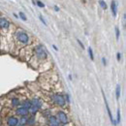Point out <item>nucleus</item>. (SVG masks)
I'll list each match as a JSON object with an SVG mask.
<instances>
[{
  "label": "nucleus",
  "mask_w": 126,
  "mask_h": 126,
  "mask_svg": "<svg viewBox=\"0 0 126 126\" xmlns=\"http://www.w3.org/2000/svg\"><path fill=\"white\" fill-rule=\"evenodd\" d=\"M31 101V107L29 109V114L30 115H34L39 112V110L42 108V102L39 98H33Z\"/></svg>",
  "instance_id": "obj_1"
},
{
  "label": "nucleus",
  "mask_w": 126,
  "mask_h": 126,
  "mask_svg": "<svg viewBox=\"0 0 126 126\" xmlns=\"http://www.w3.org/2000/svg\"><path fill=\"white\" fill-rule=\"evenodd\" d=\"M52 102H54L55 105H57L58 107H61V108H64L66 106V101H65V98H64V95L62 94H59V93H54L52 94L50 96Z\"/></svg>",
  "instance_id": "obj_2"
},
{
  "label": "nucleus",
  "mask_w": 126,
  "mask_h": 126,
  "mask_svg": "<svg viewBox=\"0 0 126 126\" xmlns=\"http://www.w3.org/2000/svg\"><path fill=\"white\" fill-rule=\"evenodd\" d=\"M56 118L57 120L59 121V123L61 125H66L69 123V117H68V115L65 112H63V111H58L56 112Z\"/></svg>",
  "instance_id": "obj_3"
},
{
  "label": "nucleus",
  "mask_w": 126,
  "mask_h": 126,
  "mask_svg": "<svg viewBox=\"0 0 126 126\" xmlns=\"http://www.w3.org/2000/svg\"><path fill=\"white\" fill-rule=\"evenodd\" d=\"M35 54H36V56L40 59H46L48 57V54L45 50V48L42 46V45H38L36 48H35Z\"/></svg>",
  "instance_id": "obj_4"
},
{
  "label": "nucleus",
  "mask_w": 126,
  "mask_h": 126,
  "mask_svg": "<svg viewBox=\"0 0 126 126\" xmlns=\"http://www.w3.org/2000/svg\"><path fill=\"white\" fill-rule=\"evenodd\" d=\"M17 39L18 42H20L22 44H28L29 43V36L27 35V33H25L24 31H18L17 32Z\"/></svg>",
  "instance_id": "obj_5"
},
{
  "label": "nucleus",
  "mask_w": 126,
  "mask_h": 126,
  "mask_svg": "<svg viewBox=\"0 0 126 126\" xmlns=\"http://www.w3.org/2000/svg\"><path fill=\"white\" fill-rule=\"evenodd\" d=\"M102 94H103V97H104V102H105V105H106L107 112H108V114H109V117H110V119H111V122H112V125H117V122H115V120L112 118V112H111V110H110L109 103H108V101H107V99H106V96H105V93H104V91H102Z\"/></svg>",
  "instance_id": "obj_6"
},
{
  "label": "nucleus",
  "mask_w": 126,
  "mask_h": 126,
  "mask_svg": "<svg viewBox=\"0 0 126 126\" xmlns=\"http://www.w3.org/2000/svg\"><path fill=\"white\" fill-rule=\"evenodd\" d=\"M7 126H18V118L14 117V115H10L6 119Z\"/></svg>",
  "instance_id": "obj_7"
},
{
  "label": "nucleus",
  "mask_w": 126,
  "mask_h": 126,
  "mask_svg": "<svg viewBox=\"0 0 126 126\" xmlns=\"http://www.w3.org/2000/svg\"><path fill=\"white\" fill-rule=\"evenodd\" d=\"M48 125L49 126H60L59 121L57 120L55 115H50L48 117Z\"/></svg>",
  "instance_id": "obj_8"
},
{
  "label": "nucleus",
  "mask_w": 126,
  "mask_h": 126,
  "mask_svg": "<svg viewBox=\"0 0 126 126\" xmlns=\"http://www.w3.org/2000/svg\"><path fill=\"white\" fill-rule=\"evenodd\" d=\"M16 113L19 117H27L29 114V111L26 110L25 108L22 107V106H18L17 109H16Z\"/></svg>",
  "instance_id": "obj_9"
},
{
  "label": "nucleus",
  "mask_w": 126,
  "mask_h": 126,
  "mask_svg": "<svg viewBox=\"0 0 126 126\" xmlns=\"http://www.w3.org/2000/svg\"><path fill=\"white\" fill-rule=\"evenodd\" d=\"M9 26H10L9 20L5 18H0V27L2 29H8Z\"/></svg>",
  "instance_id": "obj_10"
},
{
  "label": "nucleus",
  "mask_w": 126,
  "mask_h": 126,
  "mask_svg": "<svg viewBox=\"0 0 126 126\" xmlns=\"http://www.w3.org/2000/svg\"><path fill=\"white\" fill-rule=\"evenodd\" d=\"M111 9H112V16L115 18L117 17V2L112 0V3H111Z\"/></svg>",
  "instance_id": "obj_11"
},
{
  "label": "nucleus",
  "mask_w": 126,
  "mask_h": 126,
  "mask_svg": "<svg viewBox=\"0 0 126 126\" xmlns=\"http://www.w3.org/2000/svg\"><path fill=\"white\" fill-rule=\"evenodd\" d=\"M19 104H20V101L18 97H13L11 99V106L13 108H18L19 106Z\"/></svg>",
  "instance_id": "obj_12"
},
{
  "label": "nucleus",
  "mask_w": 126,
  "mask_h": 126,
  "mask_svg": "<svg viewBox=\"0 0 126 126\" xmlns=\"http://www.w3.org/2000/svg\"><path fill=\"white\" fill-rule=\"evenodd\" d=\"M35 124H36V118H35L34 115H30V117H27V124L26 125H28V126H33Z\"/></svg>",
  "instance_id": "obj_13"
},
{
  "label": "nucleus",
  "mask_w": 126,
  "mask_h": 126,
  "mask_svg": "<svg viewBox=\"0 0 126 126\" xmlns=\"http://www.w3.org/2000/svg\"><path fill=\"white\" fill-rule=\"evenodd\" d=\"M22 107H23V108H25L26 110L29 111V109H30V107H31V101L28 100V99L23 100L22 103Z\"/></svg>",
  "instance_id": "obj_14"
},
{
  "label": "nucleus",
  "mask_w": 126,
  "mask_h": 126,
  "mask_svg": "<svg viewBox=\"0 0 126 126\" xmlns=\"http://www.w3.org/2000/svg\"><path fill=\"white\" fill-rule=\"evenodd\" d=\"M18 124H20L19 126H24L27 124V117H20V118L18 119Z\"/></svg>",
  "instance_id": "obj_15"
},
{
  "label": "nucleus",
  "mask_w": 126,
  "mask_h": 126,
  "mask_svg": "<svg viewBox=\"0 0 126 126\" xmlns=\"http://www.w3.org/2000/svg\"><path fill=\"white\" fill-rule=\"evenodd\" d=\"M120 92H121V87L119 85L117 86V88H115V96H117V99H119L120 97Z\"/></svg>",
  "instance_id": "obj_16"
},
{
  "label": "nucleus",
  "mask_w": 126,
  "mask_h": 126,
  "mask_svg": "<svg viewBox=\"0 0 126 126\" xmlns=\"http://www.w3.org/2000/svg\"><path fill=\"white\" fill-rule=\"evenodd\" d=\"M120 121H121V117H120V110L119 109H117V124H118V123H120Z\"/></svg>",
  "instance_id": "obj_17"
},
{
  "label": "nucleus",
  "mask_w": 126,
  "mask_h": 126,
  "mask_svg": "<svg viewBox=\"0 0 126 126\" xmlns=\"http://www.w3.org/2000/svg\"><path fill=\"white\" fill-rule=\"evenodd\" d=\"M99 5L102 7V9H104V10H106L107 9V4H106V2L104 1V0H99Z\"/></svg>",
  "instance_id": "obj_18"
},
{
  "label": "nucleus",
  "mask_w": 126,
  "mask_h": 126,
  "mask_svg": "<svg viewBox=\"0 0 126 126\" xmlns=\"http://www.w3.org/2000/svg\"><path fill=\"white\" fill-rule=\"evenodd\" d=\"M88 54H89V57H90V59L91 60H94V54H93V50H92V49L89 47L88 48Z\"/></svg>",
  "instance_id": "obj_19"
},
{
  "label": "nucleus",
  "mask_w": 126,
  "mask_h": 126,
  "mask_svg": "<svg viewBox=\"0 0 126 126\" xmlns=\"http://www.w3.org/2000/svg\"><path fill=\"white\" fill-rule=\"evenodd\" d=\"M114 30H115V36H117V40H118V39H119V36H120V31H119V28H118L117 26H115Z\"/></svg>",
  "instance_id": "obj_20"
},
{
  "label": "nucleus",
  "mask_w": 126,
  "mask_h": 126,
  "mask_svg": "<svg viewBox=\"0 0 126 126\" xmlns=\"http://www.w3.org/2000/svg\"><path fill=\"white\" fill-rule=\"evenodd\" d=\"M18 16H19V18H22V20H23V22H26V16L24 15V13H22V12H19V14H18Z\"/></svg>",
  "instance_id": "obj_21"
},
{
  "label": "nucleus",
  "mask_w": 126,
  "mask_h": 126,
  "mask_svg": "<svg viewBox=\"0 0 126 126\" xmlns=\"http://www.w3.org/2000/svg\"><path fill=\"white\" fill-rule=\"evenodd\" d=\"M43 115H44V117H50V115H51V112H50V111H45V112H43Z\"/></svg>",
  "instance_id": "obj_22"
},
{
  "label": "nucleus",
  "mask_w": 126,
  "mask_h": 126,
  "mask_svg": "<svg viewBox=\"0 0 126 126\" xmlns=\"http://www.w3.org/2000/svg\"><path fill=\"white\" fill-rule=\"evenodd\" d=\"M36 4H37L40 8H44V7H45V4L42 2V1H40V0H37V1H36Z\"/></svg>",
  "instance_id": "obj_23"
},
{
  "label": "nucleus",
  "mask_w": 126,
  "mask_h": 126,
  "mask_svg": "<svg viewBox=\"0 0 126 126\" xmlns=\"http://www.w3.org/2000/svg\"><path fill=\"white\" fill-rule=\"evenodd\" d=\"M77 42H78V43H79V45H80V47L82 49V50H85V46H83V44L81 43V41L80 40V39H77Z\"/></svg>",
  "instance_id": "obj_24"
},
{
  "label": "nucleus",
  "mask_w": 126,
  "mask_h": 126,
  "mask_svg": "<svg viewBox=\"0 0 126 126\" xmlns=\"http://www.w3.org/2000/svg\"><path fill=\"white\" fill-rule=\"evenodd\" d=\"M64 98H65V101L69 104V103H70V96H69V94H65V95H64Z\"/></svg>",
  "instance_id": "obj_25"
},
{
  "label": "nucleus",
  "mask_w": 126,
  "mask_h": 126,
  "mask_svg": "<svg viewBox=\"0 0 126 126\" xmlns=\"http://www.w3.org/2000/svg\"><path fill=\"white\" fill-rule=\"evenodd\" d=\"M39 18H40V20H41V22H43L45 25H47V22H46V20L44 19V18H43V17H42V16H39Z\"/></svg>",
  "instance_id": "obj_26"
},
{
  "label": "nucleus",
  "mask_w": 126,
  "mask_h": 126,
  "mask_svg": "<svg viewBox=\"0 0 126 126\" xmlns=\"http://www.w3.org/2000/svg\"><path fill=\"white\" fill-rule=\"evenodd\" d=\"M102 63H103L104 66L107 65V61H106V58H105V57H102Z\"/></svg>",
  "instance_id": "obj_27"
},
{
  "label": "nucleus",
  "mask_w": 126,
  "mask_h": 126,
  "mask_svg": "<svg viewBox=\"0 0 126 126\" xmlns=\"http://www.w3.org/2000/svg\"><path fill=\"white\" fill-rule=\"evenodd\" d=\"M117 58L118 61H120V59H121V54H120V52H117Z\"/></svg>",
  "instance_id": "obj_28"
},
{
  "label": "nucleus",
  "mask_w": 126,
  "mask_h": 126,
  "mask_svg": "<svg viewBox=\"0 0 126 126\" xmlns=\"http://www.w3.org/2000/svg\"><path fill=\"white\" fill-rule=\"evenodd\" d=\"M54 11H55V12H58V11H59V8H58L57 6H54Z\"/></svg>",
  "instance_id": "obj_29"
},
{
  "label": "nucleus",
  "mask_w": 126,
  "mask_h": 126,
  "mask_svg": "<svg viewBox=\"0 0 126 126\" xmlns=\"http://www.w3.org/2000/svg\"><path fill=\"white\" fill-rule=\"evenodd\" d=\"M52 47H54V49L55 50H58V49H57V47H56V46H54H54H52Z\"/></svg>",
  "instance_id": "obj_30"
},
{
  "label": "nucleus",
  "mask_w": 126,
  "mask_h": 126,
  "mask_svg": "<svg viewBox=\"0 0 126 126\" xmlns=\"http://www.w3.org/2000/svg\"><path fill=\"white\" fill-rule=\"evenodd\" d=\"M60 126H66V125H60Z\"/></svg>",
  "instance_id": "obj_31"
}]
</instances>
